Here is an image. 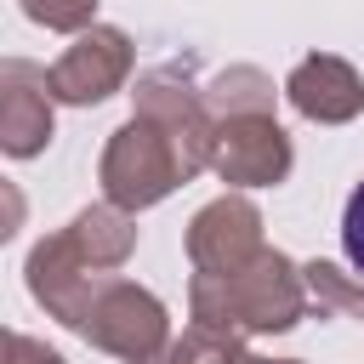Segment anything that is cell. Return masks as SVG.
<instances>
[{"label":"cell","mask_w":364,"mask_h":364,"mask_svg":"<svg viewBox=\"0 0 364 364\" xmlns=\"http://www.w3.org/2000/svg\"><path fill=\"white\" fill-rule=\"evenodd\" d=\"M188 307L228 336H273L307 313V273L284 250H256L233 273H193Z\"/></svg>","instance_id":"6da1fadb"},{"label":"cell","mask_w":364,"mask_h":364,"mask_svg":"<svg viewBox=\"0 0 364 364\" xmlns=\"http://www.w3.org/2000/svg\"><path fill=\"white\" fill-rule=\"evenodd\" d=\"M68 330H80L91 347L125 358V364H148L165 341H171V318L159 307V296H148L142 284L119 279V273H102L80 290V301L68 307L63 318Z\"/></svg>","instance_id":"7a4b0ae2"},{"label":"cell","mask_w":364,"mask_h":364,"mask_svg":"<svg viewBox=\"0 0 364 364\" xmlns=\"http://www.w3.org/2000/svg\"><path fill=\"white\" fill-rule=\"evenodd\" d=\"M97 176H102L108 205H119V210H131V216L148 210V205H159L176 182H188L182 154L171 148V136H165L148 114H131V119L108 136Z\"/></svg>","instance_id":"3957f363"},{"label":"cell","mask_w":364,"mask_h":364,"mask_svg":"<svg viewBox=\"0 0 364 364\" xmlns=\"http://www.w3.org/2000/svg\"><path fill=\"white\" fill-rule=\"evenodd\" d=\"M131 102H136V114H148V119L171 136V148L182 154V171H188V176H199V171L210 165V154H216V114H210L205 91L188 85V63L148 68V74L136 80Z\"/></svg>","instance_id":"277c9868"},{"label":"cell","mask_w":364,"mask_h":364,"mask_svg":"<svg viewBox=\"0 0 364 364\" xmlns=\"http://www.w3.org/2000/svg\"><path fill=\"white\" fill-rule=\"evenodd\" d=\"M296 165L290 154V136L279 131L273 114H233L216 125V154H210V171L233 188H273L284 182Z\"/></svg>","instance_id":"5b68a950"},{"label":"cell","mask_w":364,"mask_h":364,"mask_svg":"<svg viewBox=\"0 0 364 364\" xmlns=\"http://www.w3.org/2000/svg\"><path fill=\"white\" fill-rule=\"evenodd\" d=\"M46 74H51V97L57 102H74V108L102 102L131 74V40L119 28H85V34H74V46Z\"/></svg>","instance_id":"8992f818"},{"label":"cell","mask_w":364,"mask_h":364,"mask_svg":"<svg viewBox=\"0 0 364 364\" xmlns=\"http://www.w3.org/2000/svg\"><path fill=\"white\" fill-rule=\"evenodd\" d=\"M256 250H267L262 245V210L245 193H222V199H210L188 222V262H193V273H233Z\"/></svg>","instance_id":"52a82bcc"},{"label":"cell","mask_w":364,"mask_h":364,"mask_svg":"<svg viewBox=\"0 0 364 364\" xmlns=\"http://www.w3.org/2000/svg\"><path fill=\"white\" fill-rule=\"evenodd\" d=\"M51 74L23 63V57H6L0 63V148L11 159H34L46 142H51Z\"/></svg>","instance_id":"ba28073f"},{"label":"cell","mask_w":364,"mask_h":364,"mask_svg":"<svg viewBox=\"0 0 364 364\" xmlns=\"http://www.w3.org/2000/svg\"><path fill=\"white\" fill-rule=\"evenodd\" d=\"M284 97H290V108H296L301 119H313V125H341V119L364 114V80L353 74V63H341V57H330V51L301 57V63L290 68V80H284Z\"/></svg>","instance_id":"9c48e42d"},{"label":"cell","mask_w":364,"mask_h":364,"mask_svg":"<svg viewBox=\"0 0 364 364\" xmlns=\"http://www.w3.org/2000/svg\"><path fill=\"white\" fill-rule=\"evenodd\" d=\"M63 250L85 267V273H114V267H125V256L136 250V222H131V210H119V205H85L63 233Z\"/></svg>","instance_id":"30bf717a"},{"label":"cell","mask_w":364,"mask_h":364,"mask_svg":"<svg viewBox=\"0 0 364 364\" xmlns=\"http://www.w3.org/2000/svg\"><path fill=\"white\" fill-rule=\"evenodd\" d=\"M205 102H210L216 125L233 119V114H273V80H267L262 68L239 63V68H222V74L205 85Z\"/></svg>","instance_id":"8fae6325"},{"label":"cell","mask_w":364,"mask_h":364,"mask_svg":"<svg viewBox=\"0 0 364 364\" xmlns=\"http://www.w3.org/2000/svg\"><path fill=\"white\" fill-rule=\"evenodd\" d=\"M245 336H228V330H216V324H188L182 330V341H165L148 364H233L245 347H239Z\"/></svg>","instance_id":"7c38bea8"},{"label":"cell","mask_w":364,"mask_h":364,"mask_svg":"<svg viewBox=\"0 0 364 364\" xmlns=\"http://www.w3.org/2000/svg\"><path fill=\"white\" fill-rule=\"evenodd\" d=\"M301 273H307V290H313L324 307L353 313V318L364 324V279H347V273H341V267H330V262H307Z\"/></svg>","instance_id":"4fadbf2b"},{"label":"cell","mask_w":364,"mask_h":364,"mask_svg":"<svg viewBox=\"0 0 364 364\" xmlns=\"http://www.w3.org/2000/svg\"><path fill=\"white\" fill-rule=\"evenodd\" d=\"M23 11H28V23H40L51 34H85L97 0H23Z\"/></svg>","instance_id":"5bb4252c"},{"label":"cell","mask_w":364,"mask_h":364,"mask_svg":"<svg viewBox=\"0 0 364 364\" xmlns=\"http://www.w3.org/2000/svg\"><path fill=\"white\" fill-rule=\"evenodd\" d=\"M341 250H347V262H353L358 279H364V182L353 188V199H347V210H341Z\"/></svg>","instance_id":"9a60e30c"},{"label":"cell","mask_w":364,"mask_h":364,"mask_svg":"<svg viewBox=\"0 0 364 364\" xmlns=\"http://www.w3.org/2000/svg\"><path fill=\"white\" fill-rule=\"evenodd\" d=\"M6 364H63V353H51L46 341H34V336L11 330V336H6Z\"/></svg>","instance_id":"2e32d148"},{"label":"cell","mask_w":364,"mask_h":364,"mask_svg":"<svg viewBox=\"0 0 364 364\" xmlns=\"http://www.w3.org/2000/svg\"><path fill=\"white\" fill-rule=\"evenodd\" d=\"M233 364H301V358H256V353H239Z\"/></svg>","instance_id":"e0dca14e"}]
</instances>
